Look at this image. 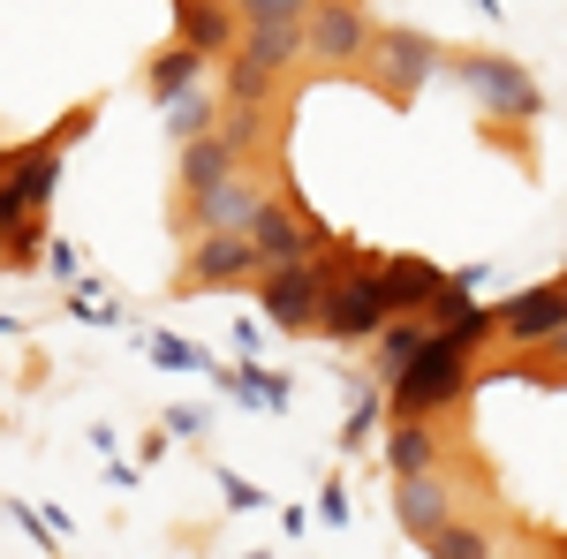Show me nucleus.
<instances>
[{
    "mask_svg": "<svg viewBox=\"0 0 567 559\" xmlns=\"http://www.w3.org/2000/svg\"><path fill=\"white\" fill-rule=\"evenodd\" d=\"M462 393H470V355H462V348H446L432 333L424 355H416V363L386 386V416H393V424H432L439 408H454Z\"/></svg>",
    "mask_w": 567,
    "mask_h": 559,
    "instance_id": "nucleus-1",
    "label": "nucleus"
},
{
    "mask_svg": "<svg viewBox=\"0 0 567 559\" xmlns=\"http://www.w3.org/2000/svg\"><path fill=\"white\" fill-rule=\"evenodd\" d=\"M318 265H326V258H318ZM318 325H326V341H341V348L379 341V333H386L379 265H349V258L326 265V302H318Z\"/></svg>",
    "mask_w": 567,
    "mask_h": 559,
    "instance_id": "nucleus-2",
    "label": "nucleus"
},
{
    "mask_svg": "<svg viewBox=\"0 0 567 559\" xmlns=\"http://www.w3.org/2000/svg\"><path fill=\"white\" fill-rule=\"evenodd\" d=\"M446 69H454V84L470 91L484 114H499V122H537V106H545V91L529 84L523 61H499V53H446Z\"/></svg>",
    "mask_w": 567,
    "mask_h": 559,
    "instance_id": "nucleus-3",
    "label": "nucleus"
},
{
    "mask_svg": "<svg viewBox=\"0 0 567 559\" xmlns=\"http://www.w3.org/2000/svg\"><path fill=\"white\" fill-rule=\"evenodd\" d=\"M53 182H61V144L0 152V235L31 227V219L45 213V197H53Z\"/></svg>",
    "mask_w": 567,
    "mask_h": 559,
    "instance_id": "nucleus-4",
    "label": "nucleus"
},
{
    "mask_svg": "<svg viewBox=\"0 0 567 559\" xmlns=\"http://www.w3.org/2000/svg\"><path fill=\"white\" fill-rule=\"evenodd\" d=\"M303 53L310 61H326V69H355V61H371V15L355 8V0H318L303 15Z\"/></svg>",
    "mask_w": 567,
    "mask_h": 559,
    "instance_id": "nucleus-5",
    "label": "nucleus"
},
{
    "mask_svg": "<svg viewBox=\"0 0 567 559\" xmlns=\"http://www.w3.org/2000/svg\"><path fill=\"white\" fill-rule=\"evenodd\" d=\"M318 302H326V265H280V272H258V310L280 325V333H318Z\"/></svg>",
    "mask_w": 567,
    "mask_h": 559,
    "instance_id": "nucleus-6",
    "label": "nucleus"
},
{
    "mask_svg": "<svg viewBox=\"0 0 567 559\" xmlns=\"http://www.w3.org/2000/svg\"><path fill=\"white\" fill-rule=\"evenodd\" d=\"M492 318H499V341L507 348L537 355L553 333H567V280H537V288H523V296H507Z\"/></svg>",
    "mask_w": 567,
    "mask_h": 559,
    "instance_id": "nucleus-7",
    "label": "nucleus"
},
{
    "mask_svg": "<svg viewBox=\"0 0 567 559\" xmlns=\"http://www.w3.org/2000/svg\"><path fill=\"white\" fill-rule=\"evenodd\" d=\"M243 235H250V250H258L265 272H280V265H310V250H318V227H310L288 197H265Z\"/></svg>",
    "mask_w": 567,
    "mask_h": 559,
    "instance_id": "nucleus-8",
    "label": "nucleus"
},
{
    "mask_svg": "<svg viewBox=\"0 0 567 559\" xmlns=\"http://www.w3.org/2000/svg\"><path fill=\"white\" fill-rule=\"evenodd\" d=\"M371 61H379V76H386L401 99L409 91H424L446 69V53H439V39H424V31H401V23H386V31H371Z\"/></svg>",
    "mask_w": 567,
    "mask_h": 559,
    "instance_id": "nucleus-9",
    "label": "nucleus"
},
{
    "mask_svg": "<svg viewBox=\"0 0 567 559\" xmlns=\"http://www.w3.org/2000/svg\"><path fill=\"white\" fill-rule=\"evenodd\" d=\"M258 272L265 265H258V250H250V235H197L182 288H235V280H258Z\"/></svg>",
    "mask_w": 567,
    "mask_h": 559,
    "instance_id": "nucleus-10",
    "label": "nucleus"
},
{
    "mask_svg": "<svg viewBox=\"0 0 567 559\" xmlns=\"http://www.w3.org/2000/svg\"><path fill=\"white\" fill-rule=\"evenodd\" d=\"M446 288H454V280H446V265H432V258H386V265H379L386 318H424Z\"/></svg>",
    "mask_w": 567,
    "mask_h": 559,
    "instance_id": "nucleus-11",
    "label": "nucleus"
},
{
    "mask_svg": "<svg viewBox=\"0 0 567 559\" xmlns=\"http://www.w3.org/2000/svg\"><path fill=\"white\" fill-rule=\"evenodd\" d=\"M189 205H197V235H243L250 213L265 205V189L250 182V174H227V182H213V189L189 197Z\"/></svg>",
    "mask_w": 567,
    "mask_h": 559,
    "instance_id": "nucleus-12",
    "label": "nucleus"
},
{
    "mask_svg": "<svg viewBox=\"0 0 567 559\" xmlns=\"http://www.w3.org/2000/svg\"><path fill=\"white\" fill-rule=\"evenodd\" d=\"M393 515H401V529H409L416 545H432L439 529L454 521V499H446L439 469L432 476H401V484H393Z\"/></svg>",
    "mask_w": 567,
    "mask_h": 559,
    "instance_id": "nucleus-13",
    "label": "nucleus"
},
{
    "mask_svg": "<svg viewBox=\"0 0 567 559\" xmlns=\"http://www.w3.org/2000/svg\"><path fill=\"white\" fill-rule=\"evenodd\" d=\"M175 39L213 61V53H235L243 45V15H227L219 0H175Z\"/></svg>",
    "mask_w": 567,
    "mask_h": 559,
    "instance_id": "nucleus-14",
    "label": "nucleus"
},
{
    "mask_svg": "<svg viewBox=\"0 0 567 559\" xmlns=\"http://www.w3.org/2000/svg\"><path fill=\"white\" fill-rule=\"evenodd\" d=\"M227 174H243V159H235V144H227L219 130L182 144V189H189V197H205L213 182H227Z\"/></svg>",
    "mask_w": 567,
    "mask_h": 559,
    "instance_id": "nucleus-15",
    "label": "nucleus"
},
{
    "mask_svg": "<svg viewBox=\"0 0 567 559\" xmlns=\"http://www.w3.org/2000/svg\"><path fill=\"white\" fill-rule=\"evenodd\" d=\"M205 84V53H189V45H167V53H152L144 61V91L159 99V106H175L182 91Z\"/></svg>",
    "mask_w": 567,
    "mask_h": 559,
    "instance_id": "nucleus-16",
    "label": "nucleus"
},
{
    "mask_svg": "<svg viewBox=\"0 0 567 559\" xmlns=\"http://www.w3.org/2000/svg\"><path fill=\"white\" fill-rule=\"evenodd\" d=\"M424 341H432V325L424 318H386V333L371 341V363H379V386H393L416 355H424Z\"/></svg>",
    "mask_w": 567,
    "mask_h": 559,
    "instance_id": "nucleus-17",
    "label": "nucleus"
},
{
    "mask_svg": "<svg viewBox=\"0 0 567 559\" xmlns=\"http://www.w3.org/2000/svg\"><path fill=\"white\" fill-rule=\"evenodd\" d=\"M235 53H250L258 69L280 76V69L303 61V23H243V45H235Z\"/></svg>",
    "mask_w": 567,
    "mask_h": 559,
    "instance_id": "nucleus-18",
    "label": "nucleus"
},
{
    "mask_svg": "<svg viewBox=\"0 0 567 559\" xmlns=\"http://www.w3.org/2000/svg\"><path fill=\"white\" fill-rule=\"evenodd\" d=\"M439 469V431L432 424H393L386 431V476H432Z\"/></svg>",
    "mask_w": 567,
    "mask_h": 559,
    "instance_id": "nucleus-19",
    "label": "nucleus"
},
{
    "mask_svg": "<svg viewBox=\"0 0 567 559\" xmlns=\"http://www.w3.org/2000/svg\"><path fill=\"white\" fill-rule=\"evenodd\" d=\"M167 122H175L182 144H189V136H213V130H219V99H213L205 84H197V91H182L175 106H167Z\"/></svg>",
    "mask_w": 567,
    "mask_h": 559,
    "instance_id": "nucleus-20",
    "label": "nucleus"
},
{
    "mask_svg": "<svg viewBox=\"0 0 567 559\" xmlns=\"http://www.w3.org/2000/svg\"><path fill=\"white\" fill-rule=\"evenodd\" d=\"M424 552H432V559H492V537H484L477 521L454 515V521H446V529L432 537V545H424Z\"/></svg>",
    "mask_w": 567,
    "mask_h": 559,
    "instance_id": "nucleus-21",
    "label": "nucleus"
},
{
    "mask_svg": "<svg viewBox=\"0 0 567 559\" xmlns=\"http://www.w3.org/2000/svg\"><path fill=\"white\" fill-rule=\"evenodd\" d=\"M227 99H243V106H265V99H272V69H258L250 53H227Z\"/></svg>",
    "mask_w": 567,
    "mask_h": 559,
    "instance_id": "nucleus-22",
    "label": "nucleus"
},
{
    "mask_svg": "<svg viewBox=\"0 0 567 559\" xmlns=\"http://www.w3.org/2000/svg\"><path fill=\"white\" fill-rule=\"evenodd\" d=\"M258 130H265V106H243V99H227V106H219V136L235 144V159L258 144Z\"/></svg>",
    "mask_w": 567,
    "mask_h": 559,
    "instance_id": "nucleus-23",
    "label": "nucleus"
},
{
    "mask_svg": "<svg viewBox=\"0 0 567 559\" xmlns=\"http://www.w3.org/2000/svg\"><path fill=\"white\" fill-rule=\"evenodd\" d=\"M144 348H152L167 371H205V379H213V355H205V348H189V341H175V333H152Z\"/></svg>",
    "mask_w": 567,
    "mask_h": 559,
    "instance_id": "nucleus-24",
    "label": "nucleus"
},
{
    "mask_svg": "<svg viewBox=\"0 0 567 559\" xmlns=\"http://www.w3.org/2000/svg\"><path fill=\"white\" fill-rule=\"evenodd\" d=\"M318 0H235V15L243 23H303Z\"/></svg>",
    "mask_w": 567,
    "mask_h": 559,
    "instance_id": "nucleus-25",
    "label": "nucleus"
},
{
    "mask_svg": "<svg viewBox=\"0 0 567 559\" xmlns=\"http://www.w3.org/2000/svg\"><path fill=\"white\" fill-rule=\"evenodd\" d=\"M219 491H227V507H243V515H250V507H265V491L250 484V476H235V469H219Z\"/></svg>",
    "mask_w": 567,
    "mask_h": 559,
    "instance_id": "nucleus-26",
    "label": "nucleus"
},
{
    "mask_svg": "<svg viewBox=\"0 0 567 559\" xmlns=\"http://www.w3.org/2000/svg\"><path fill=\"white\" fill-rule=\"evenodd\" d=\"M318 515H326V529H341V521H349V499H341V491H326V499H318Z\"/></svg>",
    "mask_w": 567,
    "mask_h": 559,
    "instance_id": "nucleus-27",
    "label": "nucleus"
},
{
    "mask_svg": "<svg viewBox=\"0 0 567 559\" xmlns=\"http://www.w3.org/2000/svg\"><path fill=\"white\" fill-rule=\"evenodd\" d=\"M167 431H205V408H167Z\"/></svg>",
    "mask_w": 567,
    "mask_h": 559,
    "instance_id": "nucleus-28",
    "label": "nucleus"
},
{
    "mask_svg": "<svg viewBox=\"0 0 567 559\" xmlns=\"http://www.w3.org/2000/svg\"><path fill=\"white\" fill-rule=\"evenodd\" d=\"M537 355H553V363H567V333H553V341L537 348Z\"/></svg>",
    "mask_w": 567,
    "mask_h": 559,
    "instance_id": "nucleus-29",
    "label": "nucleus"
},
{
    "mask_svg": "<svg viewBox=\"0 0 567 559\" xmlns=\"http://www.w3.org/2000/svg\"><path fill=\"white\" fill-rule=\"evenodd\" d=\"M0 265H8V242H0Z\"/></svg>",
    "mask_w": 567,
    "mask_h": 559,
    "instance_id": "nucleus-30",
    "label": "nucleus"
},
{
    "mask_svg": "<svg viewBox=\"0 0 567 559\" xmlns=\"http://www.w3.org/2000/svg\"><path fill=\"white\" fill-rule=\"evenodd\" d=\"M219 8H235V0H219Z\"/></svg>",
    "mask_w": 567,
    "mask_h": 559,
    "instance_id": "nucleus-31",
    "label": "nucleus"
}]
</instances>
